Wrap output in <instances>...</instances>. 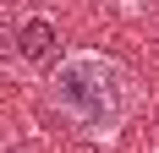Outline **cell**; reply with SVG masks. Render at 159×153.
<instances>
[{
  "label": "cell",
  "instance_id": "obj_1",
  "mask_svg": "<svg viewBox=\"0 0 159 153\" xmlns=\"http://www.w3.org/2000/svg\"><path fill=\"white\" fill-rule=\"evenodd\" d=\"M55 104L77 131L88 137H110L115 126L126 120L132 109V76L121 60L99 55V49H82V55H66L55 66Z\"/></svg>",
  "mask_w": 159,
  "mask_h": 153
},
{
  "label": "cell",
  "instance_id": "obj_2",
  "mask_svg": "<svg viewBox=\"0 0 159 153\" xmlns=\"http://www.w3.org/2000/svg\"><path fill=\"white\" fill-rule=\"evenodd\" d=\"M55 44H61V33H55V22H44V16H33V22L16 28V49H22V60H49Z\"/></svg>",
  "mask_w": 159,
  "mask_h": 153
}]
</instances>
